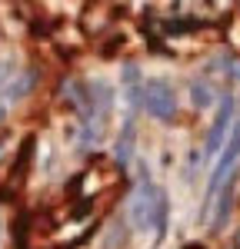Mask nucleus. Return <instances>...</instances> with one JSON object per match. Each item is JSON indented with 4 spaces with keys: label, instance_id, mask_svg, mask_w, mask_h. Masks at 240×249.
I'll return each instance as SVG.
<instances>
[{
    "label": "nucleus",
    "instance_id": "7ed1b4c3",
    "mask_svg": "<svg viewBox=\"0 0 240 249\" xmlns=\"http://www.w3.org/2000/svg\"><path fill=\"white\" fill-rule=\"evenodd\" d=\"M143 110L160 123H174L177 120V93H174V87L160 77L147 80L143 83Z\"/></svg>",
    "mask_w": 240,
    "mask_h": 249
},
{
    "label": "nucleus",
    "instance_id": "f257e3e1",
    "mask_svg": "<svg viewBox=\"0 0 240 249\" xmlns=\"http://www.w3.org/2000/svg\"><path fill=\"white\" fill-rule=\"evenodd\" d=\"M167 193L154 186L150 179H147V173H140V183L134 196H130V223L137 226L140 232L154 230V243L163 239V232H167Z\"/></svg>",
    "mask_w": 240,
    "mask_h": 249
},
{
    "label": "nucleus",
    "instance_id": "f03ea898",
    "mask_svg": "<svg viewBox=\"0 0 240 249\" xmlns=\"http://www.w3.org/2000/svg\"><path fill=\"white\" fill-rule=\"evenodd\" d=\"M237 163H240V120H234V130H230V136H227V143H223V150L217 156V163L210 170V179H207V206H214V196L220 193V186L234 179Z\"/></svg>",
    "mask_w": 240,
    "mask_h": 249
},
{
    "label": "nucleus",
    "instance_id": "39448f33",
    "mask_svg": "<svg viewBox=\"0 0 240 249\" xmlns=\"http://www.w3.org/2000/svg\"><path fill=\"white\" fill-rule=\"evenodd\" d=\"M34 80H37L34 70H23V77L14 80V70H10V67H0V120H3L7 107H10L14 100H20V96L34 87Z\"/></svg>",
    "mask_w": 240,
    "mask_h": 249
},
{
    "label": "nucleus",
    "instance_id": "20e7f679",
    "mask_svg": "<svg viewBox=\"0 0 240 249\" xmlns=\"http://www.w3.org/2000/svg\"><path fill=\"white\" fill-rule=\"evenodd\" d=\"M230 130H234V96H220L217 116H214L210 133H207V143H203V156H207V160L220 156V150H223V143H227Z\"/></svg>",
    "mask_w": 240,
    "mask_h": 249
}]
</instances>
